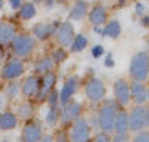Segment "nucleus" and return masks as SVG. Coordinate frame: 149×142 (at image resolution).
<instances>
[{
	"mask_svg": "<svg viewBox=\"0 0 149 142\" xmlns=\"http://www.w3.org/2000/svg\"><path fill=\"white\" fill-rule=\"evenodd\" d=\"M118 113V104L115 100H104L102 106L96 113V120H98V129L102 133H113L115 129V117Z\"/></svg>",
	"mask_w": 149,
	"mask_h": 142,
	"instance_id": "obj_1",
	"label": "nucleus"
},
{
	"mask_svg": "<svg viewBox=\"0 0 149 142\" xmlns=\"http://www.w3.org/2000/svg\"><path fill=\"white\" fill-rule=\"evenodd\" d=\"M129 77L135 82H146L149 77V53L138 51L133 55L129 64Z\"/></svg>",
	"mask_w": 149,
	"mask_h": 142,
	"instance_id": "obj_2",
	"label": "nucleus"
},
{
	"mask_svg": "<svg viewBox=\"0 0 149 142\" xmlns=\"http://www.w3.org/2000/svg\"><path fill=\"white\" fill-rule=\"evenodd\" d=\"M147 111L149 108L146 106H135L131 111H129V131H135V133H140V131H146L149 126H147Z\"/></svg>",
	"mask_w": 149,
	"mask_h": 142,
	"instance_id": "obj_3",
	"label": "nucleus"
},
{
	"mask_svg": "<svg viewBox=\"0 0 149 142\" xmlns=\"http://www.w3.org/2000/svg\"><path fill=\"white\" fill-rule=\"evenodd\" d=\"M69 142H91V126L87 118L80 117L78 120L73 122L69 131Z\"/></svg>",
	"mask_w": 149,
	"mask_h": 142,
	"instance_id": "obj_4",
	"label": "nucleus"
},
{
	"mask_svg": "<svg viewBox=\"0 0 149 142\" xmlns=\"http://www.w3.org/2000/svg\"><path fill=\"white\" fill-rule=\"evenodd\" d=\"M13 46V53L17 57H29L35 51L36 48V40L33 38L31 35H17L15 36V40L11 42Z\"/></svg>",
	"mask_w": 149,
	"mask_h": 142,
	"instance_id": "obj_5",
	"label": "nucleus"
},
{
	"mask_svg": "<svg viewBox=\"0 0 149 142\" xmlns=\"http://www.w3.org/2000/svg\"><path fill=\"white\" fill-rule=\"evenodd\" d=\"M84 91H86L87 100H91V102H104L106 100V86H104V82L100 78H96V77L89 78L86 82Z\"/></svg>",
	"mask_w": 149,
	"mask_h": 142,
	"instance_id": "obj_6",
	"label": "nucleus"
},
{
	"mask_svg": "<svg viewBox=\"0 0 149 142\" xmlns=\"http://www.w3.org/2000/svg\"><path fill=\"white\" fill-rule=\"evenodd\" d=\"M82 117V104L77 100H69L68 104H64L60 109V122L64 126H69L74 120H78Z\"/></svg>",
	"mask_w": 149,
	"mask_h": 142,
	"instance_id": "obj_7",
	"label": "nucleus"
},
{
	"mask_svg": "<svg viewBox=\"0 0 149 142\" xmlns=\"http://www.w3.org/2000/svg\"><path fill=\"white\" fill-rule=\"evenodd\" d=\"M113 93H115V102L118 104V106L125 108L131 102V91H129V82L127 80H124V78L115 80Z\"/></svg>",
	"mask_w": 149,
	"mask_h": 142,
	"instance_id": "obj_8",
	"label": "nucleus"
},
{
	"mask_svg": "<svg viewBox=\"0 0 149 142\" xmlns=\"http://www.w3.org/2000/svg\"><path fill=\"white\" fill-rule=\"evenodd\" d=\"M55 36H56L58 46H60L62 49L69 48L73 44V40H74V27H73V24H71V22H60V26H58Z\"/></svg>",
	"mask_w": 149,
	"mask_h": 142,
	"instance_id": "obj_9",
	"label": "nucleus"
},
{
	"mask_svg": "<svg viewBox=\"0 0 149 142\" xmlns=\"http://www.w3.org/2000/svg\"><path fill=\"white\" fill-rule=\"evenodd\" d=\"M24 62L20 60V58H9L4 68H2V77L6 80H17L18 77H22L24 75Z\"/></svg>",
	"mask_w": 149,
	"mask_h": 142,
	"instance_id": "obj_10",
	"label": "nucleus"
},
{
	"mask_svg": "<svg viewBox=\"0 0 149 142\" xmlns=\"http://www.w3.org/2000/svg\"><path fill=\"white\" fill-rule=\"evenodd\" d=\"M55 84H56V75H55L53 71H49V73H46V75H42V78H40V86H38V91H36L35 99H36V100H40V102H44V100L47 99V95L53 91Z\"/></svg>",
	"mask_w": 149,
	"mask_h": 142,
	"instance_id": "obj_11",
	"label": "nucleus"
},
{
	"mask_svg": "<svg viewBox=\"0 0 149 142\" xmlns=\"http://www.w3.org/2000/svg\"><path fill=\"white\" fill-rule=\"evenodd\" d=\"M77 89H78V77H77V75H71V77L65 78L62 89L58 91V99H60L62 106H64V104H68V102L71 100V97L77 93Z\"/></svg>",
	"mask_w": 149,
	"mask_h": 142,
	"instance_id": "obj_12",
	"label": "nucleus"
},
{
	"mask_svg": "<svg viewBox=\"0 0 149 142\" xmlns=\"http://www.w3.org/2000/svg\"><path fill=\"white\" fill-rule=\"evenodd\" d=\"M58 26H60V22H51V24H44V22H40V24H35L33 27V38L36 40H47L51 38L55 33H56V29Z\"/></svg>",
	"mask_w": 149,
	"mask_h": 142,
	"instance_id": "obj_13",
	"label": "nucleus"
},
{
	"mask_svg": "<svg viewBox=\"0 0 149 142\" xmlns=\"http://www.w3.org/2000/svg\"><path fill=\"white\" fill-rule=\"evenodd\" d=\"M44 137L42 133V124L40 122H27L22 129V139L20 142H38Z\"/></svg>",
	"mask_w": 149,
	"mask_h": 142,
	"instance_id": "obj_14",
	"label": "nucleus"
},
{
	"mask_svg": "<svg viewBox=\"0 0 149 142\" xmlns=\"http://www.w3.org/2000/svg\"><path fill=\"white\" fill-rule=\"evenodd\" d=\"M129 91H131V100L136 106H144L147 102V86L144 82H135L133 80L129 84Z\"/></svg>",
	"mask_w": 149,
	"mask_h": 142,
	"instance_id": "obj_15",
	"label": "nucleus"
},
{
	"mask_svg": "<svg viewBox=\"0 0 149 142\" xmlns=\"http://www.w3.org/2000/svg\"><path fill=\"white\" fill-rule=\"evenodd\" d=\"M89 22L93 24V27H96V26L102 27V24H106V22H107V9H106V6L96 4L95 7H91V9H89Z\"/></svg>",
	"mask_w": 149,
	"mask_h": 142,
	"instance_id": "obj_16",
	"label": "nucleus"
},
{
	"mask_svg": "<svg viewBox=\"0 0 149 142\" xmlns=\"http://www.w3.org/2000/svg\"><path fill=\"white\" fill-rule=\"evenodd\" d=\"M17 36V29L9 22H0V48L11 44Z\"/></svg>",
	"mask_w": 149,
	"mask_h": 142,
	"instance_id": "obj_17",
	"label": "nucleus"
},
{
	"mask_svg": "<svg viewBox=\"0 0 149 142\" xmlns=\"http://www.w3.org/2000/svg\"><path fill=\"white\" fill-rule=\"evenodd\" d=\"M38 86H40V80L36 77H26L24 82L20 84V93L24 97H35L36 91H38Z\"/></svg>",
	"mask_w": 149,
	"mask_h": 142,
	"instance_id": "obj_18",
	"label": "nucleus"
},
{
	"mask_svg": "<svg viewBox=\"0 0 149 142\" xmlns=\"http://www.w3.org/2000/svg\"><path fill=\"white\" fill-rule=\"evenodd\" d=\"M115 133H127L129 131V115L127 111L118 109V113L115 117Z\"/></svg>",
	"mask_w": 149,
	"mask_h": 142,
	"instance_id": "obj_19",
	"label": "nucleus"
},
{
	"mask_svg": "<svg viewBox=\"0 0 149 142\" xmlns=\"http://www.w3.org/2000/svg\"><path fill=\"white\" fill-rule=\"evenodd\" d=\"M18 126V117L11 113V111H4L0 113V129L2 131H9V129H15Z\"/></svg>",
	"mask_w": 149,
	"mask_h": 142,
	"instance_id": "obj_20",
	"label": "nucleus"
},
{
	"mask_svg": "<svg viewBox=\"0 0 149 142\" xmlns=\"http://www.w3.org/2000/svg\"><path fill=\"white\" fill-rule=\"evenodd\" d=\"M87 9H89V6H87L86 0H77L71 7V11H69V18L71 20H82L87 15Z\"/></svg>",
	"mask_w": 149,
	"mask_h": 142,
	"instance_id": "obj_21",
	"label": "nucleus"
},
{
	"mask_svg": "<svg viewBox=\"0 0 149 142\" xmlns=\"http://www.w3.org/2000/svg\"><path fill=\"white\" fill-rule=\"evenodd\" d=\"M122 33V26L118 20H109L106 26H104V35L109 36V38H118Z\"/></svg>",
	"mask_w": 149,
	"mask_h": 142,
	"instance_id": "obj_22",
	"label": "nucleus"
},
{
	"mask_svg": "<svg viewBox=\"0 0 149 142\" xmlns=\"http://www.w3.org/2000/svg\"><path fill=\"white\" fill-rule=\"evenodd\" d=\"M53 66H55V62L51 60V57H42L40 60H36L35 71L40 73V75H46V73H49V71H53Z\"/></svg>",
	"mask_w": 149,
	"mask_h": 142,
	"instance_id": "obj_23",
	"label": "nucleus"
},
{
	"mask_svg": "<svg viewBox=\"0 0 149 142\" xmlns=\"http://www.w3.org/2000/svg\"><path fill=\"white\" fill-rule=\"evenodd\" d=\"M86 46H87V36L86 35H74V40L69 46V49L73 53H80V51L86 49Z\"/></svg>",
	"mask_w": 149,
	"mask_h": 142,
	"instance_id": "obj_24",
	"label": "nucleus"
},
{
	"mask_svg": "<svg viewBox=\"0 0 149 142\" xmlns=\"http://www.w3.org/2000/svg\"><path fill=\"white\" fill-rule=\"evenodd\" d=\"M20 18L22 20H31L35 15H36V7H35V4H31V2H27V4H22L20 6Z\"/></svg>",
	"mask_w": 149,
	"mask_h": 142,
	"instance_id": "obj_25",
	"label": "nucleus"
},
{
	"mask_svg": "<svg viewBox=\"0 0 149 142\" xmlns=\"http://www.w3.org/2000/svg\"><path fill=\"white\" fill-rule=\"evenodd\" d=\"M18 115L17 117H20V118H26V120H29L33 115H35V106L33 104H29V102H22L20 106H18Z\"/></svg>",
	"mask_w": 149,
	"mask_h": 142,
	"instance_id": "obj_26",
	"label": "nucleus"
},
{
	"mask_svg": "<svg viewBox=\"0 0 149 142\" xmlns=\"http://www.w3.org/2000/svg\"><path fill=\"white\" fill-rule=\"evenodd\" d=\"M58 118H60V109H58V106H56V108H49L47 115H46L47 126H56V124H58Z\"/></svg>",
	"mask_w": 149,
	"mask_h": 142,
	"instance_id": "obj_27",
	"label": "nucleus"
},
{
	"mask_svg": "<svg viewBox=\"0 0 149 142\" xmlns=\"http://www.w3.org/2000/svg\"><path fill=\"white\" fill-rule=\"evenodd\" d=\"M20 93V84L18 82H9L6 87V97H9V99H15V97H18Z\"/></svg>",
	"mask_w": 149,
	"mask_h": 142,
	"instance_id": "obj_28",
	"label": "nucleus"
},
{
	"mask_svg": "<svg viewBox=\"0 0 149 142\" xmlns=\"http://www.w3.org/2000/svg\"><path fill=\"white\" fill-rule=\"evenodd\" d=\"M65 58H68V53H65V49H62V48L55 49L53 55H51V60H53L55 64H56V62H64Z\"/></svg>",
	"mask_w": 149,
	"mask_h": 142,
	"instance_id": "obj_29",
	"label": "nucleus"
},
{
	"mask_svg": "<svg viewBox=\"0 0 149 142\" xmlns=\"http://www.w3.org/2000/svg\"><path fill=\"white\" fill-rule=\"evenodd\" d=\"M47 104H49V106L51 108H56L58 106V102H60V99H58V91H55V89H53V91H51L49 95H47Z\"/></svg>",
	"mask_w": 149,
	"mask_h": 142,
	"instance_id": "obj_30",
	"label": "nucleus"
},
{
	"mask_svg": "<svg viewBox=\"0 0 149 142\" xmlns=\"http://www.w3.org/2000/svg\"><path fill=\"white\" fill-rule=\"evenodd\" d=\"M111 142H131V139H129L127 133H115L111 137Z\"/></svg>",
	"mask_w": 149,
	"mask_h": 142,
	"instance_id": "obj_31",
	"label": "nucleus"
},
{
	"mask_svg": "<svg viewBox=\"0 0 149 142\" xmlns=\"http://www.w3.org/2000/svg\"><path fill=\"white\" fill-rule=\"evenodd\" d=\"M91 55H93V58H100V57H104L106 55V49H104V46H95L93 49H91Z\"/></svg>",
	"mask_w": 149,
	"mask_h": 142,
	"instance_id": "obj_32",
	"label": "nucleus"
},
{
	"mask_svg": "<svg viewBox=\"0 0 149 142\" xmlns=\"http://www.w3.org/2000/svg\"><path fill=\"white\" fill-rule=\"evenodd\" d=\"M53 139L56 142H69V133H65L64 129H60V131H56V135Z\"/></svg>",
	"mask_w": 149,
	"mask_h": 142,
	"instance_id": "obj_33",
	"label": "nucleus"
},
{
	"mask_svg": "<svg viewBox=\"0 0 149 142\" xmlns=\"http://www.w3.org/2000/svg\"><path fill=\"white\" fill-rule=\"evenodd\" d=\"M131 142H149V133L147 131H140L135 135V139H133Z\"/></svg>",
	"mask_w": 149,
	"mask_h": 142,
	"instance_id": "obj_34",
	"label": "nucleus"
},
{
	"mask_svg": "<svg viewBox=\"0 0 149 142\" xmlns=\"http://www.w3.org/2000/svg\"><path fill=\"white\" fill-rule=\"evenodd\" d=\"M93 142H111V137L107 135V133H96L95 135V139H93Z\"/></svg>",
	"mask_w": 149,
	"mask_h": 142,
	"instance_id": "obj_35",
	"label": "nucleus"
},
{
	"mask_svg": "<svg viewBox=\"0 0 149 142\" xmlns=\"http://www.w3.org/2000/svg\"><path fill=\"white\" fill-rule=\"evenodd\" d=\"M104 64H106V68H113V66H115V58H113V55H111V53L106 55V60H104Z\"/></svg>",
	"mask_w": 149,
	"mask_h": 142,
	"instance_id": "obj_36",
	"label": "nucleus"
},
{
	"mask_svg": "<svg viewBox=\"0 0 149 142\" xmlns=\"http://www.w3.org/2000/svg\"><path fill=\"white\" fill-rule=\"evenodd\" d=\"M135 11H136V15H142V17H144V13H146V7H144V4H136L135 6Z\"/></svg>",
	"mask_w": 149,
	"mask_h": 142,
	"instance_id": "obj_37",
	"label": "nucleus"
},
{
	"mask_svg": "<svg viewBox=\"0 0 149 142\" xmlns=\"http://www.w3.org/2000/svg\"><path fill=\"white\" fill-rule=\"evenodd\" d=\"M9 6L13 7V9H20V6H22V0H9Z\"/></svg>",
	"mask_w": 149,
	"mask_h": 142,
	"instance_id": "obj_38",
	"label": "nucleus"
},
{
	"mask_svg": "<svg viewBox=\"0 0 149 142\" xmlns=\"http://www.w3.org/2000/svg\"><path fill=\"white\" fill-rule=\"evenodd\" d=\"M140 24H142L144 27H149V15H144L142 20H140Z\"/></svg>",
	"mask_w": 149,
	"mask_h": 142,
	"instance_id": "obj_39",
	"label": "nucleus"
},
{
	"mask_svg": "<svg viewBox=\"0 0 149 142\" xmlns=\"http://www.w3.org/2000/svg\"><path fill=\"white\" fill-rule=\"evenodd\" d=\"M38 142H55V139H53V135H44Z\"/></svg>",
	"mask_w": 149,
	"mask_h": 142,
	"instance_id": "obj_40",
	"label": "nucleus"
},
{
	"mask_svg": "<svg viewBox=\"0 0 149 142\" xmlns=\"http://www.w3.org/2000/svg\"><path fill=\"white\" fill-rule=\"evenodd\" d=\"M93 31H95L96 35H104V27H100V26H96V27H93Z\"/></svg>",
	"mask_w": 149,
	"mask_h": 142,
	"instance_id": "obj_41",
	"label": "nucleus"
},
{
	"mask_svg": "<svg viewBox=\"0 0 149 142\" xmlns=\"http://www.w3.org/2000/svg\"><path fill=\"white\" fill-rule=\"evenodd\" d=\"M4 58V51H2V48H0V60Z\"/></svg>",
	"mask_w": 149,
	"mask_h": 142,
	"instance_id": "obj_42",
	"label": "nucleus"
},
{
	"mask_svg": "<svg viewBox=\"0 0 149 142\" xmlns=\"http://www.w3.org/2000/svg\"><path fill=\"white\" fill-rule=\"evenodd\" d=\"M2 7H4V0H0V9H2Z\"/></svg>",
	"mask_w": 149,
	"mask_h": 142,
	"instance_id": "obj_43",
	"label": "nucleus"
},
{
	"mask_svg": "<svg viewBox=\"0 0 149 142\" xmlns=\"http://www.w3.org/2000/svg\"><path fill=\"white\" fill-rule=\"evenodd\" d=\"M147 102H149V86H147Z\"/></svg>",
	"mask_w": 149,
	"mask_h": 142,
	"instance_id": "obj_44",
	"label": "nucleus"
},
{
	"mask_svg": "<svg viewBox=\"0 0 149 142\" xmlns=\"http://www.w3.org/2000/svg\"><path fill=\"white\" fill-rule=\"evenodd\" d=\"M147 126H149V111H147Z\"/></svg>",
	"mask_w": 149,
	"mask_h": 142,
	"instance_id": "obj_45",
	"label": "nucleus"
},
{
	"mask_svg": "<svg viewBox=\"0 0 149 142\" xmlns=\"http://www.w3.org/2000/svg\"><path fill=\"white\" fill-rule=\"evenodd\" d=\"M2 102H4V100H2V97H0V106H2Z\"/></svg>",
	"mask_w": 149,
	"mask_h": 142,
	"instance_id": "obj_46",
	"label": "nucleus"
},
{
	"mask_svg": "<svg viewBox=\"0 0 149 142\" xmlns=\"http://www.w3.org/2000/svg\"><path fill=\"white\" fill-rule=\"evenodd\" d=\"M118 2H127V0H118Z\"/></svg>",
	"mask_w": 149,
	"mask_h": 142,
	"instance_id": "obj_47",
	"label": "nucleus"
},
{
	"mask_svg": "<svg viewBox=\"0 0 149 142\" xmlns=\"http://www.w3.org/2000/svg\"><path fill=\"white\" fill-rule=\"evenodd\" d=\"M36 2H46V0H36Z\"/></svg>",
	"mask_w": 149,
	"mask_h": 142,
	"instance_id": "obj_48",
	"label": "nucleus"
},
{
	"mask_svg": "<svg viewBox=\"0 0 149 142\" xmlns=\"http://www.w3.org/2000/svg\"><path fill=\"white\" fill-rule=\"evenodd\" d=\"M4 142H7V140H4Z\"/></svg>",
	"mask_w": 149,
	"mask_h": 142,
	"instance_id": "obj_49",
	"label": "nucleus"
}]
</instances>
